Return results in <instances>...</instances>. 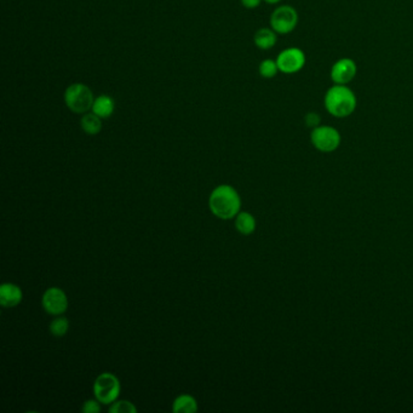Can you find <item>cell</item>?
I'll list each match as a JSON object with an SVG mask.
<instances>
[{
	"instance_id": "cell-1",
	"label": "cell",
	"mask_w": 413,
	"mask_h": 413,
	"mask_svg": "<svg viewBox=\"0 0 413 413\" xmlns=\"http://www.w3.org/2000/svg\"><path fill=\"white\" fill-rule=\"evenodd\" d=\"M209 208L217 219L225 221L235 219L241 210L239 193L230 184H221L210 194Z\"/></svg>"
},
{
	"instance_id": "cell-2",
	"label": "cell",
	"mask_w": 413,
	"mask_h": 413,
	"mask_svg": "<svg viewBox=\"0 0 413 413\" xmlns=\"http://www.w3.org/2000/svg\"><path fill=\"white\" fill-rule=\"evenodd\" d=\"M324 106L330 115L343 119L357 111V97L349 85L333 84L325 92Z\"/></svg>"
},
{
	"instance_id": "cell-3",
	"label": "cell",
	"mask_w": 413,
	"mask_h": 413,
	"mask_svg": "<svg viewBox=\"0 0 413 413\" xmlns=\"http://www.w3.org/2000/svg\"><path fill=\"white\" fill-rule=\"evenodd\" d=\"M63 98L67 108L76 114H85L91 111L95 101L91 89L82 82H76L67 87Z\"/></svg>"
},
{
	"instance_id": "cell-4",
	"label": "cell",
	"mask_w": 413,
	"mask_h": 413,
	"mask_svg": "<svg viewBox=\"0 0 413 413\" xmlns=\"http://www.w3.org/2000/svg\"><path fill=\"white\" fill-rule=\"evenodd\" d=\"M122 392L119 378L111 372H103L93 382V395L102 405H111L117 401Z\"/></svg>"
},
{
	"instance_id": "cell-5",
	"label": "cell",
	"mask_w": 413,
	"mask_h": 413,
	"mask_svg": "<svg viewBox=\"0 0 413 413\" xmlns=\"http://www.w3.org/2000/svg\"><path fill=\"white\" fill-rule=\"evenodd\" d=\"M311 142L314 148L322 153H332L339 148L342 136L336 128L331 125H319L311 129Z\"/></svg>"
},
{
	"instance_id": "cell-6",
	"label": "cell",
	"mask_w": 413,
	"mask_h": 413,
	"mask_svg": "<svg viewBox=\"0 0 413 413\" xmlns=\"http://www.w3.org/2000/svg\"><path fill=\"white\" fill-rule=\"evenodd\" d=\"M300 22L298 11L291 5H280L271 12V28L280 36H287L296 30Z\"/></svg>"
},
{
	"instance_id": "cell-7",
	"label": "cell",
	"mask_w": 413,
	"mask_h": 413,
	"mask_svg": "<svg viewBox=\"0 0 413 413\" xmlns=\"http://www.w3.org/2000/svg\"><path fill=\"white\" fill-rule=\"evenodd\" d=\"M276 63L281 73L289 76L296 74L306 67V52L297 46L286 47L276 57Z\"/></svg>"
},
{
	"instance_id": "cell-8",
	"label": "cell",
	"mask_w": 413,
	"mask_h": 413,
	"mask_svg": "<svg viewBox=\"0 0 413 413\" xmlns=\"http://www.w3.org/2000/svg\"><path fill=\"white\" fill-rule=\"evenodd\" d=\"M41 304L44 311L50 315H63L68 309V297L60 287H49L41 297Z\"/></svg>"
},
{
	"instance_id": "cell-9",
	"label": "cell",
	"mask_w": 413,
	"mask_h": 413,
	"mask_svg": "<svg viewBox=\"0 0 413 413\" xmlns=\"http://www.w3.org/2000/svg\"><path fill=\"white\" fill-rule=\"evenodd\" d=\"M357 74V62L350 57L338 58L331 67L330 78L337 85H349Z\"/></svg>"
},
{
	"instance_id": "cell-10",
	"label": "cell",
	"mask_w": 413,
	"mask_h": 413,
	"mask_svg": "<svg viewBox=\"0 0 413 413\" xmlns=\"http://www.w3.org/2000/svg\"><path fill=\"white\" fill-rule=\"evenodd\" d=\"M23 298L20 286L12 282H4L0 286V304L4 308H15Z\"/></svg>"
},
{
	"instance_id": "cell-11",
	"label": "cell",
	"mask_w": 413,
	"mask_h": 413,
	"mask_svg": "<svg viewBox=\"0 0 413 413\" xmlns=\"http://www.w3.org/2000/svg\"><path fill=\"white\" fill-rule=\"evenodd\" d=\"M114 111H115V102L112 97L108 96V95H101L95 98L91 112L95 113L101 119H108V118L112 117Z\"/></svg>"
},
{
	"instance_id": "cell-12",
	"label": "cell",
	"mask_w": 413,
	"mask_h": 413,
	"mask_svg": "<svg viewBox=\"0 0 413 413\" xmlns=\"http://www.w3.org/2000/svg\"><path fill=\"white\" fill-rule=\"evenodd\" d=\"M278 33L271 28H260L254 36V43L260 50H269L276 45Z\"/></svg>"
},
{
	"instance_id": "cell-13",
	"label": "cell",
	"mask_w": 413,
	"mask_h": 413,
	"mask_svg": "<svg viewBox=\"0 0 413 413\" xmlns=\"http://www.w3.org/2000/svg\"><path fill=\"white\" fill-rule=\"evenodd\" d=\"M198 401L197 399L189 394H181L175 399L172 403V411L175 413H195L198 412Z\"/></svg>"
},
{
	"instance_id": "cell-14",
	"label": "cell",
	"mask_w": 413,
	"mask_h": 413,
	"mask_svg": "<svg viewBox=\"0 0 413 413\" xmlns=\"http://www.w3.org/2000/svg\"><path fill=\"white\" fill-rule=\"evenodd\" d=\"M256 219L246 211H240L235 217V228L240 234L250 235L256 230Z\"/></svg>"
},
{
	"instance_id": "cell-15",
	"label": "cell",
	"mask_w": 413,
	"mask_h": 413,
	"mask_svg": "<svg viewBox=\"0 0 413 413\" xmlns=\"http://www.w3.org/2000/svg\"><path fill=\"white\" fill-rule=\"evenodd\" d=\"M80 125H82L84 133L90 136H95L101 133V130H102V119L96 115L95 113L87 112L82 114Z\"/></svg>"
},
{
	"instance_id": "cell-16",
	"label": "cell",
	"mask_w": 413,
	"mask_h": 413,
	"mask_svg": "<svg viewBox=\"0 0 413 413\" xmlns=\"http://www.w3.org/2000/svg\"><path fill=\"white\" fill-rule=\"evenodd\" d=\"M49 330L52 332V336L57 338L66 336L67 332L69 330V320L66 317L58 315L50 322Z\"/></svg>"
},
{
	"instance_id": "cell-17",
	"label": "cell",
	"mask_w": 413,
	"mask_h": 413,
	"mask_svg": "<svg viewBox=\"0 0 413 413\" xmlns=\"http://www.w3.org/2000/svg\"><path fill=\"white\" fill-rule=\"evenodd\" d=\"M279 67L276 63V60H271V58H267L265 61H262L258 67V73L262 78L265 79H273L276 77V74L279 73Z\"/></svg>"
},
{
	"instance_id": "cell-18",
	"label": "cell",
	"mask_w": 413,
	"mask_h": 413,
	"mask_svg": "<svg viewBox=\"0 0 413 413\" xmlns=\"http://www.w3.org/2000/svg\"><path fill=\"white\" fill-rule=\"evenodd\" d=\"M111 413H136L137 408L129 400H117L109 406Z\"/></svg>"
},
{
	"instance_id": "cell-19",
	"label": "cell",
	"mask_w": 413,
	"mask_h": 413,
	"mask_svg": "<svg viewBox=\"0 0 413 413\" xmlns=\"http://www.w3.org/2000/svg\"><path fill=\"white\" fill-rule=\"evenodd\" d=\"M101 405L96 398L91 399V400H87L85 403H82V411L84 413H100L101 412Z\"/></svg>"
},
{
	"instance_id": "cell-20",
	"label": "cell",
	"mask_w": 413,
	"mask_h": 413,
	"mask_svg": "<svg viewBox=\"0 0 413 413\" xmlns=\"http://www.w3.org/2000/svg\"><path fill=\"white\" fill-rule=\"evenodd\" d=\"M304 123L308 128H317L319 125H322V117L317 112L306 113V117H304Z\"/></svg>"
},
{
	"instance_id": "cell-21",
	"label": "cell",
	"mask_w": 413,
	"mask_h": 413,
	"mask_svg": "<svg viewBox=\"0 0 413 413\" xmlns=\"http://www.w3.org/2000/svg\"><path fill=\"white\" fill-rule=\"evenodd\" d=\"M263 0H241V4L246 9H249V10H254L256 8H258L260 5V3H262Z\"/></svg>"
},
{
	"instance_id": "cell-22",
	"label": "cell",
	"mask_w": 413,
	"mask_h": 413,
	"mask_svg": "<svg viewBox=\"0 0 413 413\" xmlns=\"http://www.w3.org/2000/svg\"><path fill=\"white\" fill-rule=\"evenodd\" d=\"M263 1L267 4H269V5H276V4L280 3L281 0H263Z\"/></svg>"
}]
</instances>
